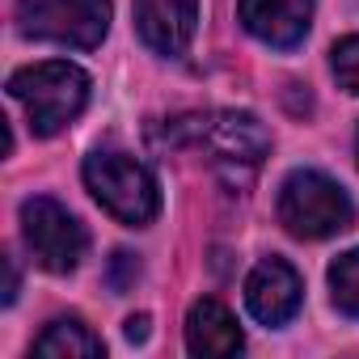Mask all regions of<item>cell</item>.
I'll return each instance as SVG.
<instances>
[{
    "label": "cell",
    "mask_w": 359,
    "mask_h": 359,
    "mask_svg": "<svg viewBox=\"0 0 359 359\" xmlns=\"http://www.w3.org/2000/svg\"><path fill=\"white\" fill-rule=\"evenodd\" d=\"M330 296L338 313L359 317V250H346L330 262Z\"/></svg>",
    "instance_id": "obj_12"
},
{
    "label": "cell",
    "mask_w": 359,
    "mask_h": 359,
    "mask_svg": "<svg viewBox=\"0 0 359 359\" xmlns=\"http://www.w3.org/2000/svg\"><path fill=\"white\" fill-rule=\"evenodd\" d=\"M0 262H5V292H0V300L13 304V296H18V266H13V258H0Z\"/></svg>",
    "instance_id": "obj_15"
},
{
    "label": "cell",
    "mask_w": 359,
    "mask_h": 359,
    "mask_svg": "<svg viewBox=\"0 0 359 359\" xmlns=\"http://www.w3.org/2000/svg\"><path fill=\"white\" fill-rule=\"evenodd\" d=\"M85 187L89 195L127 229H144L161 212V191L156 177L144 161L118 148H97L85 156Z\"/></svg>",
    "instance_id": "obj_2"
},
{
    "label": "cell",
    "mask_w": 359,
    "mask_h": 359,
    "mask_svg": "<svg viewBox=\"0 0 359 359\" xmlns=\"http://www.w3.org/2000/svg\"><path fill=\"white\" fill-rule=\"evenodd\" d=\"M241 346H245L241 325L220 300L203 296V300L191 304V313H187V351L191 355H199V359H229Z\"/></svg>",
    "instance_id": "obj_10"
},
{
    "label": "cell",
    "mask_w": 359,
    "mask_h": 359,
    "mask_svg": "<svg viewBox=\"0 0 359 359\" xmlns=\"http://www.w3.org/2000/svg\"><path fill=\"white\" fill-rule=\"evenodd\" d=\"M135 279H140V262H135V254L118 250L114 262H110V287H114V292H127Z\"/></svg>",
    "instance_id": "obj_14"
},
{
    "label": "cell",
    "mask_w": 359,
    "mask_h": 359,
    "mask_svg": "<svg viewBox=\"0 0 359 359\" xmlns=\"http://www.w3.org/2000/svg\"><path fill=\"white\" fill-rule=\"evenodd\" d=\"M199 26V0H135V30L156 55H182Z\"/></svg>",
    "instance_id": "obj_9"
},
{
    "label": "cell",
    "mask_w": 359,
    "mask_h": 359,
    "mask_svg": "<svg viewBox=\"0 0 359 359\" xmlns=\"http://www.w3.org/2000/svg\"><path fill=\"white\" fill-rule=\"evenodd\" d=\"M18 30L39 43L93 51L110 30V0H18Z\"/></svg>",
    "instance_id": "obj_5"
},
{
    "label": "cell",
    "mask_w": 359,
    "mask_h": 359,
    "mask_svg": "<svg viewBox=\"0 0 359 359\" xmlns=\"http://www.w3.org/2000/svg\"><path fill=\"white\" fill-rule=\"evenodd\" d=\"M22 241L30 250V258L51 271V275H68L81 266L85 250H89V233L85 224L55 199L34 195L22 203Z\"/></svg>",
    "instance_id": "obj_6"
},
{
    "label": "cell",
    "mask_w": 359,
    "mask_h": 359,
    "mask_svg": "<svg viewBox=\"0 0 359 359\" xmlns=\"http://www.w3.org/2000/svg\"><path fill=\"white\" fill-rule=\"evenodd\" d=\"M169 144H195L208 148L224 165H258L271 152V131L250 110H208V114H182L165 123Z\"/></svg>",
    "instance_id": "obj_4"
},
{
    "label": "cell",
    "mask_w": 359,
    "mask_h": 359,
    "mask_svg": "<svg viewBox=\"0 0 359 359\" xmlns=\"http://www.w3.org/2000/svg\"><path fill=\"white\" fill-rule=\"evenodd\" d=\"M330 68H334L338 89H346V93L359 97V34H346V39L334 43V51H330Z\"/></svg>",
    "instance_id": "obj_13"
},
{
    "label": "cell",
    "mask_w": 359,
    "mask_h": 359,
    "mask_svg": "<svg viewBox=\"0 0 359 359\" xmlns=\"http://www.w3.org/2000/svg\"><path fill=\"white\" fill-rule=\"evenodd\" d=\"M237 13L258 43L292 51L313 26V0H237Z\"/></svg>",
    "instance_id": "obj_8"
},
{
    "label": "cell",
    "mask_w": 359,
    "mask_h": 359,
    "mask_svg": "<svg viewBox=\"0 0 359 359\" xmlns=\"http://www.w3.org/2000/svg\"><path fill=\"white\" fill-rule=\"evenodd\" d=\"M9 97L26 106L34 135H60L89 106V76L68 60H43L9 76Z\"/></svg>",
    "instance_id": "obj_1"
},
{
    "label": "cell",
    "mask_w": 359,
    "mask_h": 359,
    "mask_svg": "<svg viewBox=\"0 0 359 359\" xmlns=\"http://www.w3.org/2000/svg\"><path fill=\"white\" fill-rule=\"evenodd\" d=\"M102 338L81 321V317H55L39 338H34V355L39 359H93L102 355Z\"/></svg>",
    "instance_id": "obj_11"
},
{
    "label": "cell",
    "mask_w": 359,
    "mask_h": 359,
    "mask_svg": "<svg viewBox=\"0 0 359 359\" xmlns=\"http://www.w3.org/2000/svg\"><path fill=\"white\" fill-rule=\"evenodd\" d=\"M131 342H144L148 338V313H135V317H127V330H123Z\"/></svg>",
    "instance_id": "obj_16"
},
{
    "label": "cell",
    "mask_w": 359,
    "mask_h": 359,
    "mask_svg": "<svg viewBox=\"0 0 359 359\" xmlns=\"http://www.w3.org/2000/svg\"><path fill=\"white\" fill-rule=\"evenodd\" d=\"M279 224L296 241H325L355 224V203L321 169H292L279 187Z\"/></svg>",
    "instance_id": "obj_3"
},
{
    "label": "cell",
    "mask_w": 359,
    "mask_h": 359,
    "mask_svg": "<svg viewBox=\"0 0 359 359\" xmlns=\"http://www.w3.org/2000/svg\"><path fill=\"white\" fill-rule=\"evenodd\" d=\"M355 156H359V135H355Z\"/></svg>",
    "instance_id": "obj_17"
},
{
    "label": "cell",
    "mask_w": 359,
    "mask_h": 359,
    "mask_svg": "<svg viewBox=\"0 0 359 359\" xmlns=\"http://www.w3.org/2000/svg\"><path fill=\"white\" fill-rule=\"evenodd\" d=\"M300 300H304V283L296 266L283 258H262L245 279V304L262 325H287L300 313Z\"/></svg>",
    "instance_id": "obj_7"
}]
</instances>
